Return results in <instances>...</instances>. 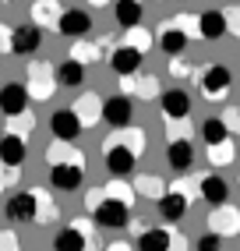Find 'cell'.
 Returning <instances> with one entry per match:
<instances>
[{
    "label": "cell",
    "mask_w": 240,
    "mask_h": 251,
    "mask_svg": "<svg viewBox=\"0 0 240 251\" xmlns=\"http://www.w3.org/2000/svg\"><path fill=\"white\" fill-rule=\"evenodd\" d=\"M142 60H145V53H138V50H131V46H117L113 53H110V68H113L117 78H138Z\"/></svg>",
    "instance_id": "cell-11"
},
{
    "label": "cell",
    "mask_w": 240,
    "mask_h": 251,
    "mask_svg": "<svg viewBox=\"0 0 240 251\" xmlns=\"http://www.w3.org/2000/svg\"><path fill=\"white\" fill-rule=\"evenodd\" d=\"M169 244H173V233L166 226H148L138 237V251H169Z\"/></svg>",
    "instance_id": "cell-22"
},
{
    "label": "cell",
    "mask_w": 240,
    "mask_h": 251,
    "mask_svg": "<svg viewBox=\"0 0 240 251\" xmlns=\"http://www.w3.org/2000/svg\"><path fill=\"white\" fill-rule=\"evenodd\" d=\"M71 110H74V117L81 121V127H92V124L99 121V117H102V103H99V96H96V92H85V96H78Z\"/></svg>",
    "instance_id": "cell-21"
},
{
    "label": "cell",
    "mask_w": 240,
    "mask_h": 251,
    "mask_svg": "<svg viewBox=\"0 0 240 251\" xmlns=\"http://www.w3.org/2000/svg\"><path fill=\"white\" fill-rule=\"evenodd\" d=\"M57 81H60V85H67V89H78L81 81H85V68H81L78 60L67 57V60L60 64V68H57Z\"/></svg>",
    "instance_id": "cell-27"
},
{
    "label": "cell",
    "mask_w": 240,
    "mask_h": 251,
    "mask_svg": "<svg viewBox=\"0 0 240 251\" xmlns=\"http://www.w3.org/2000/svg\"><path fill=\"white\" fill-rule=\"evenodd\" d=\"M209 233L216 237H237L240 233V212L233 205H219L209 212Z\"/></svg>",
    "instance_id": "cell-10"
},
{
    "label": "cell",
    "mask_w": 240,
    "mask_h": 251,
    "mask_svg": "<svg viewBox=\"0 0 240 251\" xmlns=\"http://www.w3.org/2000/svg\"><path fill=\"white\" fill-rule=\"evenodd\" d=\"M169 251H187V241H184V233H173V244H169Z\"/></svg>",
    "instance_id": "cell-43"
},
{
    "label": "cell",
    "mask_w": 240,
    "mask_h": 251,
    "mask_svg": "<svg viewBox=\"0 0 240 251\" xmlns=\"http://www.w3.org/2000/svg\"><path fill=\"white\" fill-rule=\"evenodd\" d=\"M187 32L177 25V22H163L159 25V46H163V53H169V57H177V53H184L187 50Z\"/></svg>",
    "instance_id": "cell-19"
},
{
    "label": "cell",
    "mask_w": 240,
    "mask_h": 251,
    "mask_svg": "<svg viewBox=\"0 0 240 251\" xmlns=\"http://www.w3.org/2000/svg\"><path fill=\"white\" fill-rule=\"evenodd\" d=\"M233 159H237V145H233V138L209 149V163H212V166H230Z\"/></svg>",
    "instance_id": "cell-31"
},
{
    "label": "cell",
    "mask_w": 240,
    "mask_h": 251,
    "mask_svg": "<svg viewBox=\"0 0 240 251\" xmlns=\"http://www.w3.org/2000/svg\"><path fill=\"white\" fill-rule=\"evenodd\" d=\"M53 248L57 251H92V241L85 237L81 230H74V226H64L57 237H53Z\"/></svg>",
    "instance_id": "cell-24"
},
{
    "label": "cell",
    "mask_w": 240,
    "mask_h": 251,
    "mask_svg": "<svg viewBox=\"0 0 240 251\" xmlns=\"http://www.w3.org/2000/svg\"><path fill=\"white\" fill-rule=\"evenodd\" d=\"M201 138H205V145H222V142H230V127L222 124V117H209V121L201 124Z\"/></svg>",
    "instance_id": "cell-26"
},
{
    "label": "cell",
    "mask_w": 240,
    "mask_h": 251,
    "mask_svg": "<svg viewBox=\"0 0 240 251\" xmlns=\"http://www.w3.org/2000/svg\"><path fill=\"white\" fill-rule=\"evenodd\" d=\"M169 71H173L177 78H184V75H191V64H184V60H177V64H173V68H169Z\"/></svg>",
    "instance_id": "cell-42"
},
{
    "label": "cell",
    "mask_w": 240,
    "mask_h": 251,
    "mask_svg": "<svg viewBox=\"0 0 240 251\" xmlns=\"http://www.w3.org/2000/svg\"><path fill=\"white\" fill-rule=\"evenodd\" d=\"M187 205H191V198H187V195L177 188V191L163 195L159 202H156V212H159V220H163V223H180L184 216H187Z\"/></svg>",
    "instance_id": "cell-13"
},
{
    "label": "cell",
    "mask_w": 240,
    "mask_h": 251,
    "mask_svg": "<svg viewBox=\"0 0 240 251\" xmlns=\"http://www.w3.org/2000/svg\"><path fill=\"white\" fill-rule=\"evenodd\" d=\"M166 163L173 166L177 174H187L194 166V145L187 142V138H173L166 145Z\"/></svg>",
    "instance_id": "cell-18"
},
{
    "label": "cell",
    "mask_w": 240,
    "mask_h": 251,
    "mask_svg": "<svg viewBox=\"0 0 240 251\" xmlns=\"http://www.w3.org/2000/svg\"><path fill=\"white\" fill-rule=\"evenodd\" d=\"M102 163H106V170L113 177H131L134 166H138V156L127 145H120L117 135H110V138H102Z\"/></svg>",
    "instance_id": "cell-2"
},
{
    "label": "cell",
    "mask_w": 240,
    "mask_h": 251,
    "mask_svg": "<svg viewBox=\"0 0 240 251\" xmlns=\"http://www.w3.org/2000/svg\"><path fill=\"white\" fill-rule=\"evenodd\" d=\"M226 32H230L226 11H201V14H198V36H201V39L216 43V39L226 36Z\"/></svg>",
    "instance_id": "cell-17"
},
{
    "label": "cell",
    "mask_w": 240,
    "mask_h": 251,
    "mask_svg": "<svg viewBox=\"0 0 240 251\" xmlns=\"http://www.w3.org/2000/svg\"><path fill=\"white\" fill-rule=\"evenodd\" d=\"M226 25H230L233 36H240V7H230L226 11Z\"/></svg>",
    "instance_id": "cell-39"
},
{
    "label": "cell",
    "mask_w": 240,
    "mask_h": 251,
    "mask_svg": "<svg viewBox=\"0 0 240 251\" xmlns=\"http://www.w3.org/2000/svg\"><path fill=\"white\" fill-rule=\"evenodd\" d=\"M106 195H110V198H120V202H127V205H131L138 191H134V188H124L120 180H113V184H106Z\"/></svg>",
    "instance_id": "cell-35"
},
{
    "label": "cell",
    "mask_w": 240,
    "mask_h": 251,
    "mask_svg": "<svg viewBox=\"0 0 240 251\" xmlns=\"http://www.w3.org/2000/svg\"><path fill=\"white\" fill-rule=\"evenodd\" d=\"M127 46H131V50H138V53H148V46H152V32H145V28H131V32H127Z\"/></svg>",
    "instance_id": "cell-33"
},
{
    "label": "cell",
    "mask_w": 240,
    "mask_h": 251,
    "mask_svg": "<svg viewBox=\"0 0 240 251\" xmlns=\"http://www.w3.org/2000/svg\"><path fill=\"white\" fill-rule=\"evenodd\" d=\"M25 156H28V142L25 138H18V135H4L0 138V163L4 166L18 170V166L25 163Z\"/></svg>",
    "instance_id": "cell-20"
},
{
    "label": "cell",
    "mask_w": 240,
    "mask_h": 251,
    "mask_svg": "<svg viewBox=\"0 0 240 251\" xmlns=\"http://www.w3.org/2000/svg\"><path fill=\"white\" fill-rule=\"evenodd\" d=\"M0 251H18V237L11 230H0Z\"/></svg>",
    "instance_id": "cell-38"
},
{
    "label": "cell",
    "mask_w": 240,
    "mask_h": 251,
    "mask_svg": "<svg viewBox=\"0 0 240 251\" xmlns=\"http://www.w3.org/2000/svg\"><path fill=\"white\" fill-rule=\"evenodd\" d=\"M32 124H36V117H32V110H28V113L14 117V121L7 124V135H18V138H25V142H28V135H32Z\"/></svg>",
    "instance_id": "cell-32"
},
{
    "label": "cell",
    "mask_w": 240,
    "mask_h": 251,
    "mask_svg": "<svg viewBox=\"0 0 240 251\" xmlns=\"http://www.w3.org/2000/svg\"><path fill=\"white\" fill-rule=\"evenodd\" d=\"M106 251H131V248H127V244H110Z\"/></svg>",
    "instance_id": "cell-44"
},
{
    "label": "cell",
    "mask_w": 240,
    "mask_h": 251,
    "mask_svg": "<svg viewBox=\"0 0 240 251\" xmlns=\"http://www.w3.org/2000/svg\"><path fill=\"white\" fill-rule=\"evenodd\" d=\"M194 251H222V237H216V233H205V237H198Z\"/></svg>",
    "instance_id": "cell-36"
},
{
    "label": "cell",
    "mask_w": 240,
    "mask_h": 251,
    "mask_svg": "<svg viewBox=\"0 0 240 251\" xmlns=\"http://www.w3.org/2000/svg\"><path fill=\"white\" fill-rule=\"evenodd\" d=\"M159 110L166 121H187V113H191V96L184 89H166L159 96Z\"/></svg>",
    "instance_id": "cell-12"
},
{
    "label": "cell",
    "mask_w": 240,
    "mask_h": 251,
    "mask_svg": "<svg viewBox=\"0 0 240 251\" xmlns=\"http://www.w3.org/2000/svg\"><path fill=\"white\" fill-rule=\"evenodd\" d=\"M131 113H134V106H131L127 96H110L106 103H102V121H106L113 131H127L131 127Z\"/></svg>",
    "instance_id": "cell-9"
},
{
    "label": "cell",
    "mask_w": 240,
    "mask_h": 251,
    "mask_svg": "<svg viewBox=\"0 0 240 251\" xmlns=\"http://www.w3.org/2000/svg\"><path fill=\"white\" fill-rule=\"evenodd\" d=\"M113 135H117V142H120V145H127V149H131L134 156H142V152H145V131H142V127L113 131Z\"/></svg>",
    "instance_id": "cell-29"
},
{
    "label": "cell",
    "mask_w": 240,
    "mask_h": 251,
    "mask_svg": "<svg viewBox=\"0 0 240 251\" xmlns=\"http://www.w3.org/2000/svg\"><path fill=\"white\" fill-rule=\"evenodd\" d=\"M57 216H60V209H57L53 202H49V198H46L43 191H39V216H36V223H53Z\"/></svg>",
    "instance_id": "cell-34"
},
{
    "label": "cell",
    "mask_w": 240,
    "mask_h": 251,
    "mask_svg": "<svg viewBox=\"0 0 240 251\" xmlns=\"http://www.w3.org/2000/svg\"><path fill=\"white\" fill-rule=\"evenodd\" d=\"M113 18L124 25L127 32L131 28H142V18H145V7L138 4V0H120V4L113 7Z\"/></svg>",
    "instance_id": "cell-23"
},
{
    "label": "cell",
    "mask_w": 240,
    "mask_h": 251,
    "mask_svg": "<svg viewBox=\"0 0 240 251\" xmlns=\"http://www.w3.org/2000/svg\"><path fill=\"white\" fill-rule=\"evenodd\" d=\"M39 46H43V28H39L36 22L14 25V32H11V53H14V57H32Z\"/></svg>",
    "instance_id": "cell-6"
},
{
    "label": "cell",
    "mask_w": 240,
    "mask_h": 251,
    "mask_svg": "<svg viewBox=\"0 0 240 251\" xmlns=\"http://www.w3.org/2000/svg\"><path fill=\"white\" fill-rule=\"evenodd\" d=\"M99 57H102V46H96V43H89V39H81V43H74V46H71V60H78L81 68L96 64Z\"/></svg>",
    "instance_id": "cell-28"
},
{
    "label": "cell",
    "mask_w": 240,
    "mask_h": 251,
    "mask_svg": "<svg viewBox=\"0 0 240 251\" xmlns=\"http://www.w3.org/2000/svg\"><path fill=\"white\" fill-rule=\"evenodd\" d=\"M57 28L64 32V36H71L74 43H81L85 36H89V28H92V14H89V11H81V7H67Z\"/></svg>",
    "instance_id": "cell-14"
},
{
    "label": "cell",
    "mask_w": 240,
    "mask_h": 251,
    "mask_svg": "<svg viewBox=\"0 0 240 251\" xmlns=\"http://www.w3.org/2000/svg\"><path fill=\"white\" fill-rule=\"evenodd\" d=\"M198 89L201 96L209 99V103H219V99H226L230 89H233V75L226 64H205L201 75H198Z\"/></svg>",
    "instance_id": "cell-1"
},
{
    "label": "cell",
    "mask_w": 240,
    "mask_h": 251,
    "mask_svg": "<svg viewBox=\"0 0 240 251\" xmlns=\"http://www.w3.org/2000/svg\"><path fill=\"white\" fill-rule=\"evenodd\" d=\"M28 89L22 85V81H7L4 89H0V113L7 117V121H14V117H22V113H28Z\"/></svg>",
    "instance_id": "cell-7"
},
{
    "label": "cell",
    "mask_w": 240,
    "mask_h": 251,
    "mask_svg": "<svg viewBox=\"0 0 240 251\" xmlns=\"http://www.w3.org/2000/svg\"><path fill=\"white\" fill-rule=\"evenodd\" d=\"M222 124L230 127V135H240V110H237V106H230L226 113H222Z\"/></svg>",
    "instance_id": "cell-37"
},
{
    "label": "cell",
    "mask_w": 240,
    "mask_h": 251,
    "mask_svg": "<svg viewBox=\"0 0 240 251\" xmlns=\"http://www.w3.org/2000/svg\"><path fill=\"white\" fill-rule=\"evenodd\" d=\"M11 180H14V170L0 163V191H4V188H11Z\"/></svg>",
    "instance_id": "cell-41"
},
{
    "label": "cell",
    "mask_w": 240,
    "mask_h": 251,
    "mask_svg": "<svg viewBox=\"0 0 240 251\" xmlns=\"http://www.w3.org/2000/svg\"><path fill=\"white\" fill-rule=\"evenodd\" d=\"M11 32H14V28L0 25V53H11Z\"/></svg>",
    "instance_id": "cell-40"
},
{
    "label": "cell",
    "mask_w": 240,
    "mask_h": 251,
    "mask_svg": "<svg viewBox=\"0 0 240 251\" xmlns=\"http://www.w3.org/2000/svg\"><path fill=\"white\" fill-rule=\"evenodd\" d=\"M81 177H85V159L81 163H60V166H49V184L57 191H78L81 188Z\"/></svg>",
    "instance_id": "cell-8"
},
{
    "label": "cell",
    "mask_w": 240,
    "mask_h": 251,
    "mask_svg": "<svg viewBox=\"0 0 240 251\" xmlns=\"http://www.w3.org/2000/svg\"><path fill=\"white\" fill-rule=\"evenodd\" d=\"M32 14H36V25H60V18H64V7H57V4H46V0H39L36 7H32Z\"/></svg>",
    "instance_id": "cell-30"
},
{
    "label": "cell",
    "mask_w": 240,
    "mask_h": 251,
    "mask_svg": "<svg viewBox=\"0 0 240 251\" xmlns=\"http://www.w3.org/2000/svg\"><path fill=\"white\" fill-rule=\"evenodd\" d=\"M49 131H53L57 142H74L81 135V121L74 117V110H57L49 117Z\"/></svg>",
    "instance_id": "cell-16"
},
{
    "label": "cell",
    "mask_w": 240,
    "mask_h": 251,
    "mask_svg": "<svg viewBox=\"0 0 240 251\" xmlns=\"http://www.w3.org/2000/svg\"><path fill=\"white\" fill-rule=\"evenodd\" d=\"M7 220L11 223H36V216H39V191H14L7 198Z\"/></svg>",
    "instance_id": "cell-4"
},
{
    "label": "cell",
    "mask_w": 240,
    "mask_h": 251,
    "mask_svg": "<svg viewBox=\"0 0 240 251\" xmlns=\"http://www.w3.org/2000/svg\"><path fill=\"white\" fill-rule=\"evenodd\" d=\"M57 85H60V81H57V68H53V64H32V71L25 78V89H28L32 99H49Z\"/></svg>",
    "instance_id": "cell-5"
},
{
    "label": "cell",
    "mask_w": 240,
    "mask_h": 251,
    "mask_svg": "<svg viewBox=\"0 0 240 251\" xmlns=\"http://www.w3.org/2000/svg\"><path fill=\"white\" fill-rule=\"evenodd\" d=\"M198 195H201L209 205L219 209V205H226V202H230V184L222 180L219 174H205V177L198 180Z\"/></svg>",
    "instance_id": "cell-15"
},
{
    "label": "cell",
    "mask_w": 240,
    "mask_h": 251,
    "mask_svg": "<svg viewBox=\"0 0 240 251\" xmlns=\"http://www.w3.org/2000/svg\"><path fill=\"white\" fill-rule=\"evenodd\" d=\"M134 191H138L142 198H152V202H159L163 195H169L166 180H163L159 174H142L138 180H134Z\"/></svg>",
    "instance_id": "cell-25"
},
{
    "label": "cell",
    "mask_w": 240,
    "mask_h": 251,
    "mask_svg": "<svg viewBox=\"0 0 240 251\" xmlns=\"http://www.w3.org/2000/svg\"><path fill=\"white\" fill-rule=\"evenodd\" d=\"M92 220H96L99 226L120 230V226H127V223H131V205H127V202H120V198H110L106 191H102V198H99L96 209H92Z\"/></svg>",
    "instance_id": "cell-3"
}]
</instances>
